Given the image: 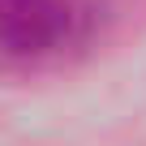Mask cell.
Segmentation results:
<instances>
[{"instance_id": "6da1fadb", "label": "cell", "mask_w": 146, "mask_h": 146, "mask_svg": "<svg viewBox=\"0 0 146 146\" xmlns=\"http://www.w3.org/2000/svg\"><path fill=\"white\" fill-rule=\"evenodd\" d=\"M69 35L64 0H0V47L13 56H43Z\"/></svg>"}]
</instances>
